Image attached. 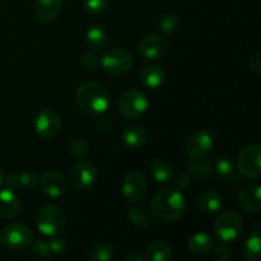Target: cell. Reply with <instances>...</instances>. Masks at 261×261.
I'll return each mask as SVG.
<instances>
[{
  "label": "cell",
  "mask_w": 261,
  "mask_h": 261,
  "mask_svg": "<svg viewBox=\"0 0 261 261\" xmlns=\"http://www.w3.org/2000/svg\"><path fill=\"white\" fill-rule=\"evenodd\" d=\"M150 211L160 221L175 222L184 216L186 204L180 191L176 189H166L152 199Z\"/></svg>",
  "instance_id": "cell-1"
},
{
  "label": "cell",
  "mask_w": 261,
  "mask_h": 261,
  "mask_svg": "<svg viewBox=\"0 0 261 261\" xmlns=\"http://www.w3.org/2000/svg\"><path fill=\"white\" fill-rule=\"evenodd\" d=\"M75 101L84 114L101 115L109 109L110 93L102 84L87 82L76 89Z\"/></svg>",
  "instance_id": "cell-2"
},
{
  "label": "cell",
  "mask_w": 261,
  "mask_h": 261,
  "mask_svg": "<svg viewBox=\"0 0 261 261\" xmlns=\"http://www.w3.org/2000/svg\"><path fill=\"white\" fill-rule=\"evenodd\" d=\"M36 224H37L38 231L45 236H58L65 227V217L59 206L48 204L37 212Z\"/></svg>",
  "instance_id": "cell-3"
},
{
  "label": "cell",
  "mask_w": 261,
  "mask_h": 261,
  "mask_svg": "<svg viewBox=\"0 0 261 261\" xmlns=\"http://www.w3.org/2000/svg\"><path fill=\"white\" fill-rule=\"evenodd\" d=\"M133 56L127 50L121 47L111 48L99 60L102 70L111 76H119L127 73L133 66Z\"/></svg>",
  "instance_id": "cell-4"
},
{
  "label": "cell",
  "mask_w": 261,
  "mask_h": 261,
  "mask_svg": "<svg viewBox=\"0 0 261 261\" xmlns=\"http://www.w3.org/2000/svg\"><path fill=\"white\" fill-rule=\"evenodd\" d=\"M261 147L251 144L242 148L237 155V171L249 180H257L261 176Z\"/></svg>",
  "instance_id": "cell-5"
},
{
  "label": "cell",
  "mask_w": 261,
  "mask_h": 261,
  "mask_svg": "<svg viewBox=\"0 0 261 261\" xmlns=\"http://www.w3.org/2000/svg\"><path fill=\"white\" fill-rule=\"evenodd\" d=\"M242 228V219L236 212H223L214 222V232L223 242L234 241L241 234Z\"/></svg>",
  "instance_id": "cell-6"
},
{
  "label": "cell",
  "mask_w": 261,
  "mask_h": 261,
  "mask_svg": "<svg viewBox=\"0 0 261 261\" xmlns=\"http://www.w3.org/2000/svg\"><path fill=\"white\" fill-rule=\"evenodd\" d=\"M148 109L147 96L139 89L125 92L119 99V111L125 119L137 120L144 115Z\"/></svg>",
  "instance_id": "cell-7"
},
{
  "label": "cell",
  "mask_w": 261,
  "mask_h": 261,
  "mask_svg": "<svg viewBox=\"0 0 261 261\" xmlns=\"http://www.w3.org/2000/svg\"><path fill=\"white\" fill-rule=\"evenodd\" d=\"M32 234L27 226L20 223H12L0 231V244L8 250H22L30 245Z\"/></svg>",
  "instance_id": "cell-8"
},
{
  "label": "cell",
  "mask_w": 261,
  "mask_h": 261,
  "mask_svg": "<svg viewBox=\"0 0 261 261\" xmlns=\"http://www.w3.org/2000/svg\"><path fill=\"white\" fill-rule=\"evenodd\" d=\"M61 129L60 116L51 109H45L38 112L35 119V130L43 139H53Z\"/></svg>",
  "instance_id": "cell-9"
},
{
  "label": "cell",
  "mask_w": 261,
  "mask_h": 261,
  "mask_svg": "<svg viewBox=\"0 0 261 261\" xmlns=\"http://www.w3.org/2000/svg\"><path fill=\"white\" fill-rule=\"evenodd\" d=\"M121 193L125 200L137 203L147 193V180L139 171H132L125 176L121 185Z\"/></svg>",
  "instance_id": "cell-10"
},
{
  "label": "cell",
  "mask_w": 261,
  "mask_h": 261,
  "mask_svg": "<svg viewBox=\"0 0 261 261\" xmlns=\"http://www.w3.org/2000/svg\"><path fill=\"white\" fill-rule=\"evenodd\" d=\"M213 148V137L205 130L193 133L185 142V152L190 158H203Z\"/></svg>",
  "instance_id": "cell-11"
},
{
  "label": "cell",
  "mask_w": 261,
  "mask_h": 261,
  "mask_svg": "<svg viewBox=\"0 0 261 261\" xmlns=\"http://www.w3.org/2000/svg\"><path fill=\"white\" fill-rule=\"evenodd\" d=\"M168 50V42L160 35H149L143 38L138 46V54L145 60H157L163 58Z\"/></svg>",
  "instance_id": "cell-12"
},
{
  "label": "cell",
  "mask_w": 261,
  "mask_h": 261,
  "mask_svg": "<svg viewBox=\"0 0 261 261\" xmlns=\"http://www.w3.org/2000/svg\"><path fill=\"white\" fill-rule=\"evenodd\" d=\"M97 178V170L88 161H81L75 163L70 170V180L79 190L91 188Z\"/></svg>",
  "instance_id": "cell-13"
},
{
  "label": "cell",
  "mask_w": 261,
  "mask_h": 261,
  "mask_svg": "<svg viewBox=\"0 0 261 261\" xmlns=\"http://www.w3.org/2000/svg\"><path fill=\"white\" fill-rule=\"evenodd\" d=\"M43 194L50 198H60L68 191V182L61 173L56 171H47L38 180Z\"/></svg>",
  "instance_id": "cell-14"
},
{
  "label": "cell",
  "mask_w": 261,
  "mask_h": 261,
  "mask_svg": "<svg viewBox=\"0 0 261 261\" xmlns=\"http://www.w3.org/2000/svg\"><path fill=\"white\" fill-rule=\"evenodd\" d=\"M260 186L250 185L245 186L239 193L237 200L240 206L249 213H260L261 199H260Z\"/></svg>",
  "instance_id": "cell-15"
},
{
  "label": "cell",
  "mask_w": 261,
  "mask_h": 261,
  "mask_svg": "<svg viewBox=\"0 0 261 261\" xmlns=\"http://www.w3.org/2000/svg\"><path fill=\"white\" fill-rule=\"evenodd\" d=\"M61 8V0H37L35 15L40 22L50 23L55 20Z\"/></svg>",
  "instance_id": "cell-16"
},
{
  "label": "cell",
  "mask_w": 261,
  "mask_h": 261,
  "mask_svg": "<svg viewBox=\"0 0 261 261\" xmlns=\"http://www.w3.org/2000/svg\"><path fill=\"white\" fill-rule=\"evenodd\" d=\"M214 171H216L219 181L226 184V185H233L239 180L236 166L227 157H221L216 161V163H214Z\"/></svg>",
  "instance_id": "cell-17"
},
{
  "label": "cell",
  "mask_w": 261,
  "mask_h": 261,
  "mask_svg": "<svg viewBox=\"0 0 261 261\" xmlns=\"http://www.w3.org/2000/svg\"><path fill=\"white\" fill-rule=\"evenodd\" d=\"M222 203H223V196L219 191L206 190L205 193L199 196L198 201H196V208L201 213L211 214L218 212L221 209Z\"/></svg>",
  "instance_id": "cell-18"
},
{
  "label": "cell",
  "mask_w": 261,
  "mask_h": 261,
  "mask_svg": "<svg viewBox=\"0 0 261 261\" xmlns=\"http://www.w3.org/2000/svg\"><path fill=\"white\" fill-rule=\"evenodd\" d=\"M19 199L10 189L0 190V217L13 218L19 212Z\"/></svg>",
  "instance_id": "cell-19"
},
{
  "label": "cell",
  "mask_w": 261,
  "mask_h": 261,
  "mask_svg": "<svg viewBox=\"0 0 261 261\" xmlns=\"http://www.w3.org/2000/svg\"><path fill=\"white\" fill-rule=\"evenodd\" d=\"M107 45V33L102 25L94 24L87 31L86 46L92 53H99Z\"/></svg>",
  "instance_id": "cell-20"
},
{
  "label": "cell",
  "mask_w": 261,
  "mask_h": 261,
  "mask_svg": "<svg viewBox=\"0 0 261 261\" xmlns=\"http://www.w3.org/2000/svg\"><path fill=\"white\" fill-rule=\"evenodd\" d=\"M115 256L114 245L106 240L97 241L89 247L87 257L91 261H111Z\"/></svg>",
  "instance_id": "cell-21"
},
{
  "label": "cell",
  "mask_w": 261,
  "mask_h": 261,
  "mask_svg": "<svg viewBox=\"0 0 261 261\" xmlns=\"http://www.w3.org/2000/svg\"><path fill=\"white\" fill-rule=\"evenodd\" d=\"M139 79L148 88H158L165 81V71L158 65H147L140 71Z\"/></svg>",
  "instance_id": "cell-22"
},
{
  "label": "cell",
  "mask_w": 261,
  "mask_h": 261,
  "mask_svg": "<svg viewBox=\"0 0 261 261\" xmlns=\"http://www.w3.org/2000/svg\"><path fill=\"white\" fill-rule=\"evenodd\" d=\"M186 170L199 180H206L213 173V165L209 160H204L203 158H191L188 163H186Z\"/></svg>",
  "instance_id": "cell-23"
},
{
  "label": "cell",
  "mask_w": 261,
  "mask_h": 261,
  "mask_svg": "<svg viewBox=\"0 0 261 261\" xmlns=\"http://www.w3.org/2000/svg\"><path fill=\"white\" fill-rule=\"evenodd\" d=\"M188 247L190 252L195 255H205L211 252L214 247V241L211 234L195 233L189 239Z\"/></svg>",
  "instance_id": "cell-24"
},
{
  "label": "cell",
  "mask_w": 261,
  "mask_h": 261,
  "mask_svg": "<svg viewBox=\"0 0 261 261\" xmlns=\"http://www.w3.org/2000/svg\"><path fill=\"white\" fill-rule=\"evenodd\" d=\"M147 132L140 125H132L122 133V143L127 148H139L147 142Z\"/></svg>",
  "instance_id": "cell-25"
},
{
  "label": "cell",
  "mask_w": 261,
  "mask_h": 261,
  "mask_svg": "<svg viewBox=\"0 0 261 261\" xmlns=\"http://www.w3.org/2000/svg\"><path fill=\"white\" fill-rule=\"evenodd\" d=\"M172 259V247L165 241H155L147 247L145 260L148 261H170Z\"/></svg>",
  "instance_id": "cell-26"
},
{
  "label": "cell",
  "mask_w": 261,
  "mask_h": 261,
  "mask_svg": "<svg viewBox=\"0 0 261 261\" xmlns=\"http://www.w3.org/2000/svg\"><path fill=\"white\" fill-rule=\"evenodd\" d=\"M260 232L259 223L255 224V228L252 231L251 236L245 242L242 254L247 261H257L261 257V244H260Z\"/></svg>",
  "instance_id": "cell-27"
},
{
  "label": "cell",
  "mask_w": 261,
  "mask_h": 261,
  "mask_svg": "<svg viewBox=\"0 0 261 261\" xmlns=\"http://www.w3.org/2000/svg\"><path fill=\"white\" fill-rule=\"evenodd\" d=\"M127 216H129L130 222L140 229H147L152 224V216H150L149 209L145 208L144 205L132 206Z\"/></svg>",
  "instance_id": "cell-28"
},
{
  "label": "cell",
  "mask_w": 261,
  "mask_h": 261,
  "mask_svg": "<svg viewBox=\"0 0 261 261\" xmlns=\"http://www.w3.org/2000/svg\"><path fill=\"white\" fill-rule=\"evenodd\" d=\"M150 172L158 184H168L173 177V170L165 160H154L150 165Z\"/></svg>",
  "instance_id": "cell-29"
},
{
  "label": "cell",
  "mask_w": 261,
  "mask_h": 261,
  "mask_svg": "<svg viewBox=\"0 0 261 261\" xmlns=\"http://www.w3.org/2000/svg\"><path fill=\"white\" fill-rule=\"evenodd\" d=\"M178 25V19L176 17V14L173 13H166L165 15L161 17V19L158 20V30L162 33H172L173 31L177 28Z\"/></svg>",
  "instance_id": "cell-30"
},
{
  "label": "cell",
  "mask_w": 261,
  "mask_h": 261,
  "mask_svg": "<svg viewBox=\"0 0 261 261\" xmlns=\"http://www.w3.org/2000/svg\"><path fill=\"white\" fill-rule=\"evenodd\" d=\"M31 252H32L33 256L36 259H40V260H46L48 257H51L53 252H51L50 247H48V244L45 241H36L35 244L32 245L31 247Z\"/></svg>",
  "instance_id": "cell-31"
},
{
  "label": "cell",
  "mask_w": 261,
  "mask_h": 261,
  "mask_svg": "<svg viewBox=\"0 0 261 261\" xmlns=\"http://www.w3.org/2000/svg\"><path fill=\"white\" fill-rule=\"evenodd\" d=\"M107 5V0H84L83 7L87 13L92 15H98L105 12Z\"/></svg>",
  "instance_id": "cell-32"
},
{
  "label": "cell",
  "mask_w": 261,
  "mask_h": 261,
  "mask_svg": "<svg viewBox=\"0 0 261 261\" xmlns=\"http://www.w3.org/2000/svg\"><path fill=\"white\" fill-rule=\"evenodd\" d=\"M89 144L83 139H74L70 143V153L76 158H83L88 154Z\"/></svg>",
  "instance_id": "cell-33"
},
{
  "label": "cell",
  "mask_w": 261,
  "mask_h": 261,
  "mask_svg": "<svg viewBox=\"0 0 261 261\" xmlns=\"http://www.w3.org/2000/svg\"><path fill=\"white\" fill-rule=\"evenodd\" d=\"M66 246H68V244H66V240L63 239V237L54 236L53 239L48 241V247H50V250L53 254H56V255L63 254V252L66 250Z\"/></svg>",
  "instance_id": "cell-34"
},
{
  "label": "cell",
  "mask_w": 261,
  "mask_h": 261,
  "mask_svg": "<svg viewBox=\"0 0 261 261\" xmlns=\"http://www.w3.org/2000/svg\"><path fill=\"white\" fill-rule=\"evenodd\" d=\"M81 64L86 70H96L99 66V59L93 54H84L81 58Z\"/></svg>",
  "instance_id": "cell-35"
},
{
  "label": "cell",
  "mask_w": 261,
  "mask_h": 261,
  "mask_svg": "<svg viewBox=\"0 0 261 261\" xmlns=\"http://www.w3.org/2000/svg\"><path fill=\"white\" fill-rule=\"evenodd\" d=\"M232 256L231 247L227 246L226 244H222L217 246L216 251H214V257L219 261H227Z\"/></svg>",
  "instance_id": "cell-36"
},
{
  "label": "cell",
  "mask_w": 261,
  "mask_h": 261,
  "mask_svg": "<svg viewBox=\"0 0 261 261\" xmlns=\"http://www.w3.org/2000/svg\"><path fill=\"white\" fill-rule=\"evenodd\" d=\"M36 184H37V176L33 172L28 171L19 175V185H22L23 188H33Z\"/></svg>",
  "instance_id": "cell-37"
},
{
  "label": "cell",
  "mask_w": 261,
  "mask_h": 261,
  "mask_svg": "<svg viewBox=\"0 0 261 261\" xmlns=\"http://www.w3.org/2000/svg\"><path fill=\"white\" fill-rule=\"evenodd\" d=\"M191 178L188 173H180L177 177L175 178V189L178 191L186 190L190 186Z\"/></svg>",
  "instance_id": "cell-38"
},
{
  "label": "cell",
  "mask_w": 261,
  "mask_h": 261,
  "mask_svg": "<svg viewBox=\"0 0 261 261\" xmlns=\"http://www.w3.org/2000/svg\"><path fill=\"white\" fill-rule=\"evenodd\" d=\"M249 68L256 74L261 73V53L256 51L249 59Z\"/></svg>",
  "instance_id": "cell-39"
},
{
  "label": "cell",
  "mask_w": 261,
  "mask_h": 261,
  "mask_svg": "<svg viewBox=\"0 0 261 261\" xmlns=\"http://www.w3.org/2000/svg\"><path fill=\"white\" fill-rule=\"evenodd\" d=\"M5 184H7L8 189L14 190V189L19 185V175H17L15 172L8 173L7 178H5Z\"/></svg>",
  "instance_id": "cell-40"
},
{
  "label": "cell",
  "mask_w": 261,
  "mask_h": 261,
  "mask_svg": "<svg viewBox=\"0 0 261 261\" xmlns=\"http://www.w3.org/2000/svg\"><path fill=\"white\" fill-rule=\"evenodd\" d=\"M145 257H143L142 255H139L138 252H133V254L127 255L125 257V261H144Z\"/></svg>",
  "instance_id": "cell-41"
},
{
  "label": "cell",
  "mask_w": 261,
  "mask_h": 261,
  "mask_svg": "<svg viewBox=\"0 0 261 261\" xmlns=\"http://www.w3.org/2000/svg\"><path fill=\"white\" fill-rule=\"evenodd\" d=\"M3 181H4V171H3L2 167H0V185L3 184Z\"/></svg>",
  "instance_id": "cell-42"
}]
</instances>
